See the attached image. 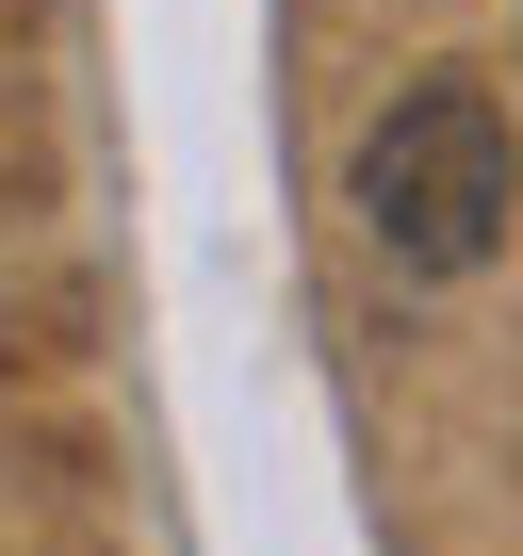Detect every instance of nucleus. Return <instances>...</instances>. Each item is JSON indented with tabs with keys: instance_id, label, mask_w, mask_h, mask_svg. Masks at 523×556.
<instances>
[{
	"instance_id": "nucleus-1",
	"label": "nucleus",
	"mask_w": 523,
	"mask_h": 556,
	"mask_svg": "<svg viewBox=\"0 0 523 556\" xmlns=\"http://www.w3.org/2000/svg\"><path fill=\"white\" fill-rule=\"evenodd\" d=\"M344 197H360V245L393 262V278H474L490 245H507V213H523V131H507V99L490 83H393V115L360 131V164H344Z\"/></svg>"
}]
</instances>
